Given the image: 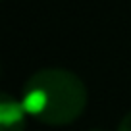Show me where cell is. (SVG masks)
Wrapping results in <instances>:
<instances>
[{"instance_id":"obj_1","label":"cell","mask_w":131,"mask_h":131,"mask_svg":"<svg viewBox=\"0 0 131 131\" xmlns=\"http://www.w3.org/2000/svg\"><path fill=\"white\" fill-rule=\"evenodd\" d=\"M89 93L79 75L64 68H42L25 81L21 104L46 125H70L85 112Z\"/></svg>"},{"instance_id":"obj_2","label":"cell","mask_w":131,"mask_h":131,"mask_svg":"<svg viewBox=\"0 0 131 131\" xmlns=\"http://www.w3.org/2000/svg\"><path fill=\"white\" fill-rule=\"evenodd\" d=\"M25 114L23 104L17 102L8 93L0 96V131H25Z\"/></svg>"},{"instance_id":"obj_3","label":"cell","mask_w":131,"mask_h":131,"mask_svg":"<svg viewBox=\"0 0 131 131\" xmlns=\"http://www.w3.org/2000/svg\"><path fill=\"white\" fill-rule=\"evenodd\" d=\"M118 131H131V112H127L118 125Z\"/></svg>"},{"instance_id":"obj_4","label":"cell","mask_w":131,"mask_h":131,"mask_svg":"<svg viewBox=\"0 0 131 131\" xmlns=\"http://www.w3.org/2000/svg\"><path fill=\"white\" fill-rule=\"evenodd\" d=\"M91 131H100V129H91Z\"/></svg>"}]
</instances>
